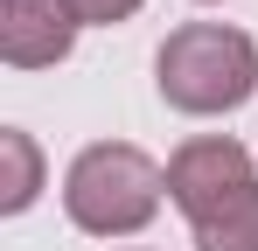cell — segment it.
Returning <instances> with one entry per match:
<instances>
[{
  "mask_svg": "<svg viewBox=\"0 0 258 251\" xmlns=\"http://www.w3.org/2000/svg\"><path fill=\"white\" fill-rule=\"evenodd\" d=\"M154 84L188 119L237 112L258 91V42L230 21H181V28H168L161 56H154Z\"/></svg>",
  "mask_w": 258,
  "mask_h": 251,
  "instance_id": "6da1fadb",
  "label": "cell"
},
{
  "mask_svg": "<svg viewBox=\"0 0 258 251\" xmlns=\"http://www.w3.org/2000/svg\"><path fill=\"white\" fill-rule=\"evenodd\" d=\"M168 196V167L140 154L133 140H98L84 147L63 174V209L84 237H133L154 223V209Z\"/></svg>",
  "mask_w": 258,
  "mask_h": 251,
  "instance_id": "7a4b0ae2",
  "label": "cell"
},
{
  "mask_svg": "<svg viewBox=\"0 0 258 251\" xmlns=\"http://www.w3.org/2000/svg\"><path fill=\"white\" fill-rule=\"evenodd\" d=\"M258 181L251 167V147L244 140H230V133H203V140H181L168 161V203L188 216V230L216 216V209H230L244 189Z\"/></svg>",
  "mask_w": 258,
  "mask_h": 251,
  "instance_id": "3957f363",
  "label": "cell"
},
{
  "mask_svg": "<svg viewBox=\"0 0 258 251\" xmlns=\"http://www.w3.org/2000/svg\"><path fill=\"white\" fill-rule=\"evenodd\" d=\"M77 49V21L63 0H0V63L7 70H56Z\"/></svg>",
  "mask_w": 258,
  "mask_h": 251,
  "instance_id": "277c9868",
  "label": "cell"
},
{
  "mask_svg": "<svg viewBox=\"0 0 258 251\" xmlns=\"http://www.w3.org/2000/svg\"><path fill=\"white\" fill-rule=\"evenodd\" d=\"M35 196H42V147H35V133L0 126V216H21Z\"/></svg>",
  "mask_w": 258,
  "mask_h": 251,
  "instance_id": "5b68a950",
  "label": "cell"
},
{
  "mask_svg": "<svg viewBox=\"0 0 258 251\" xmlns=\"http://www.w3.org/2000/svg\"><path fill=\"white\" fill-rule=\"evenodd\" d=\"M196 251H258V181L230 209H216L196 223Z\"/></svg>",
  "mask_w": 258,
  "mask_h": 251,
  "instance_id": "8992f818",
  "label": "cell"
},
{
  "mask_svg": "<svg viewBox=\"0 0 258 251\" xmlns=\"http://www.w3.org/2000/svg\"><path fill=\"white\" fill-rule=\"evenodd\" d=\"M63 7H70L77 28H119V21L140 14V0H63Z\"/></svg>",
  "mask_w": 258,
  "mask_h": 251,
  "instance_id": "52a82bcc",
  "label": "cell"
}]
</instances>
